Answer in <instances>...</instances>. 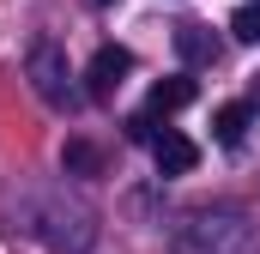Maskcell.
<instances>
[{"label":"cell","mask_w":260,"mask_h":254,"mask_svg":"<svg viewBox=\"0 0 260 254\" xmlns=\"http://www.w3.org/2000/svg\"><path fill=\"white\" fill-rule=\"evenodd\" d=\"M61 170H67V176H103V151H97L91 139H67Z\"/></svg>","instance_id":"obj_9"},{"label":"cell","mask_w":260,"mask_h":254,"mask_svg":"<svg viewBox=\"0 0 260 254\" xmlns=\"http://www.w3.org/2000/svg\"><path fill=\"white\" fill-rule=\"evenodd\" d=\"M24 230H30L37 242H49L55 254H85L97 242V218H91L85 206H67V200H30Z\"/></svg>","instance_id":"obj_2"},{"label":"cell","mask_w":260,"mask_h":254,"mask_svg":"<svg viewBox=\"0 0 260 254\" xmlns=\"http://www.w3.org/2000/svg\"><path fill=\"white\" fill-rule=\"evenodd\" d=\"M248 109H254V115H260V79H254V91H248Z\"/></svg>","instance_id":"obj_12"},{"label":"cell","mask_w":260,"mask_h":254,"mask_svg":"<svg viewBox=\"0 0 260 254\" xmlns=\"http://www.w3.org/2000/svg\"><path fill=\"white\" fill-rule=\"evenodd\" d=\"M24 73H30V91H37L49 109H73V103H79V91L67 85V79H73V73H67V49L55 37H37V43H30Z\"/></svg>","instance_id":"obj_3"},{"label":"cell","mask_w":260,"mask_h":254,"mask_svg":"<svg viewBox=\"0 0 260 254\" xmlns=\"http://www.w3.org/2000/svg\"><path fill=\"white\" fill-rule=\"evenodd\" d=\"M133 73V49H121V43H103L97 55H91V67H85V97H115L121 91V79Z\"/></svg>","instance_id":"obj_4"},{"label":"cell","mask_w":260,"mask_h":254,"mask_svg":"<svg viewBox=\"0 0 260 254\" xmlns=\"http://www.w3.org/2000/svg\"><path fill=\"white\" fill-rule=\"evenodd\" d=\"M176 55H182L188 67H212V61H218L212 24H176Z\"/></svg>","instance_id":"obj_6"},{"label":"cell","mask_w":260,"mask_h":254,"mask_svg":"<svg viewBox=\"0 0 260 254\" xmlns=\"http://www.w3.org/2000/svg\"><path fill=\"white\" fill-rule=\"evenodd\" d=\"M230 30H236V43H260V0H254V6H242V12L230 18Z\"/></svg>","instance_id":"obj_10"},{"label":"cell","mask_w":260,"mask_h":254,"mask_svg":"<svg viewBox=\"0 0 260 254\" xmlns=\"http://www.w3.org/2000/svg\"><path fill=\"white\" fill-rule=\"evenodd\" d=\"M194 79H182V73H176V79H157V85H151V103H145V109H151V115H176V109H188V103H194Z\"/></svg>","instance_id":"obj_7"},{"label":"cell","mask_w":260,"mask_h":254,"mask_svg":"<svg viewBox=\"0 0 260 254\" xmlns=\"http://www.w3.org/2000/svg\"><path fill=\"white\" fill-rule=\"evenodd\" d=\"M151 157H157V176H188L200 164V145L188 133H157L151 139Z\"/></svg>","instance_id":"obj_5"},{"label":"cell","mask_w":260,"mask_h":254,"mask_svg":"<svg viewBox=\"0 0 260 254\" xmlns=\"http://www.w3.org/2000/svg\"><path fill=\"white\" fill-rule=\"evenodd\" d=\"M170 248L176 254H260V230L236 206H200L176 224Z\"/></svg>","instance_id":"obj_1"},{"label":"cell","mask_w":260,"mask_h":254,"mask_svg":"<svg viewBox=\"0 0 260 254\" xmlns=\"http://www.w3.org/2000/svg\"><path fill=\"white\" fill-rule=\"evenodd\" d=\"M248 103H224V109H212V133H218V145H242V133H248Z\"/></svg>","instance_id":"obj_8"},{"label":"cell","mask_w":260,"mask_h":254,"mask_svg":"<svg viewBox=\"0 0 260 254\" xmlns=\"http://www.w3.org/2000/svg\"><path fill=\"white\" fill-rule=\"evenodd\" d=\"M127 139H139V145H151V139H157V121H151V109L127 121Z\"/></svg>","instance_id":"obj_11"},{"label":"cell","mask_w":260,"mask_h":254,"mask_svg":"<svg viewBox=\"0 0 260 254\" xmlns=\"http://www.w3.org/2000/svg\"><path fill=\"white\" fill-rule=\"evenodd\" d=\"M97 6H109V0H97Z\"/></svg>","instance_id":"obj_13"}]
</instances>
